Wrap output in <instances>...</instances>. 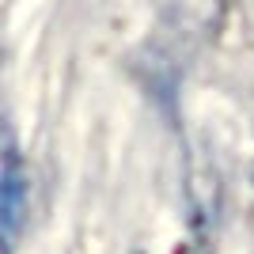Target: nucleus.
I'll list each match as a JSON object with an SVG mask.
<instances>
[{
	"mask_svg": "<svg viewBox=\"0 0 254 254\" xmlns=\"http://www.w3.org/2000/svg\"><path fill=\"white\" fill-rule=\"evenodd\" d=\"M167 19L182 31H209L216 23V11H220V0H159Z\"/></svg>",
	"mask_w": 254,
	"mask_h": 254,
	"instance_id": "nucleus-2",
	"label": "nucleus"
},
{
	"mask_svg": "<svg viewBox=\"0 0 254 254\" xmlns=\"http://www.w3.org/2000/svg\"><path fill=\"white\" fill-rule=\"evenodd\" d=\"M27 175H23L19 152L11 144V137L4 140V167H0V228H4V247L15 243V232L23 224V209H27Z\"/></svg>",
	"mask_w": 254,
	"mask_h": 254,
	"instance_id": "nucleus-1",
	"label": "nucleus"
}]
</instances>
